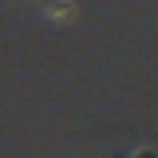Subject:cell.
<instances>
[{"mask_svg":"<svg viewBox=\"0 0 158 158\" xmlns=\"http://www.w3.org/2000/svg\"><path fill=\"white\" fill-rule=\"evenodd\" d=\"M111 158H158V150L154 146H138V150H118V154H111Z\"/></svg>","mask_w":158,"mask_h":158,"instance_id":"6da1fadb","label":"cell"}]
</instances>
